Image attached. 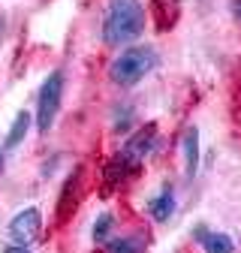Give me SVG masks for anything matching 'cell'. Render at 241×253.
<instances>
[{"instance_id": "10", "label": "cell", "mask_w": 241, "mask_h": 253, "mask_svg": "<svg viewBox=\"0 0 241 253\" xmlns=\"http://www.w3.org/2000/svg\"><path fill=\"white\" fill-rule=\"evenodd\" d=\"M196 172H199V130L187 126V133H184V175L193 181Z\"/></svg>"}, {"instance_id": "6", "label": "cell", "mask_w": 241, "mask_h": 253, "mask_svg": "<svg viewBox=\"0 0 241 253\" xmlns=\"http://www.w3.org/2000/svg\"><path fill=\"white\" fill-rule=\"evenodd\" d=\"M175 208H178V199H175V187L172 184H163L160 193L148 202V214L157 220V223H169L175 217Z\"/></svg>"}, {"instance_id": "4", "label": "cell", "mask_w": 241, "mask_h": 253, "mask_svg": "<svg viewBox=\"0 0 241 253\" xmlns=\"http://www.w3.org/2000/svg\"><path fill=\"white\" fill-rule=\"evenodd\" d=\"M40 229H42V214H40V208H34V205H30V208H21L18 214H12L9 226H6L12 244H27V247H30V241L40 235Z\"/></svg>"}, {"instance_id": "11", "label": "cell", "mask_w": 241, "mask_h": 253, "mask_svg": "<svg viewBox=\"0 0 241 253\" xmlns=\"http://www.w3.org/2000/svg\"><path fill=\"white\" fill-rule=\"evenodd\" d=\"M103 247L109 253H142L145 250V241H142V235H115Z\"/></svg>"}, {"instance_id": "8", "label": "cell", "mask_w": 241, "mask_h": 253, "mask_svg": "<svg viewBox=\"0 0 241 253\" xmlns=\"http://www.w3.org/2000/svg\"><path fill=\"white\" fill-rule=\"evenodd\" d=\"M30 126H34V115H30L27 109H21V112H15V118H12V124H9V133H6V139H3V151H12V148H18L24 139H27V133H30Z\"/></svg>"}, {"instance_id": "16", "label": "cell", "mask_w": 241, "mask_h": 253, "mask_svg": "<svg viewBox=\"0 0 241 253\" xmlns=\"http://www.w3.org/2000/svg\"><path fill=\"white\" fill-rule=\"evenodd\" d=\"M3 169H6V151L0 148V172H3Z\"/></svg>"}, {"instance_id": "3", "label": "cell", "mask_w": 241, "mask_h": 253, "mask_svg": "<svg viewBox=\"0 0 241 253\" xmlns=\"http://www.w3.org/2000/svg\"><path fill=\"white\" fill-rule=\"evenodd\" d=\"M64 87H67V76L64 70H51L40 90H37V115H34V126L37 133H48L54 121H57V112H60V103H64Z\"/></svg>"}, {"instance_id": "13", "label": "cell", "mask_w": 241, "mask_h": 253, "mask_svg": "<svg viewBox=\"0 0 241 253\" xmlns=\"http://www.w3.org/2000/svg\"><path fill=\"white\" fill-rule=\"evenodd\" d=\"M130 121H133V109H130V106H124V112L118 109V112H115V130H118V133H127V130H130Z\"/></svg>"}, {"instance_id": "7", "label": "cell", "mask_w": 241, "mask_h": 253, "mask_svg": "<svg viewBox=\"0 0 241 253\" xmlns=\"http://www.w3.org/2000/svg\"><path fill=\"white\" fill-rule=\"evenodd\" d=\"M193 238L202 244V250H205V253H235V241H232L226 232L196 226V229H193Z\"/></svg>"}, {"instance_id": "15", "label": "cell", "mask_w": 241, "mask_h": 253, "mask_svg": "<svg viewBox=\"0 0 241 253\" xmlns=\"http://www.w3.org/2000/svg\"><path fill=\"white\" fill-rule=\"evenodd\" d=\"M232 15L241 21V0H232Z\"/></svg>"}, {"instance_id": "14", "label": "cell", "mask_w": 241, "mask_h": 253, "mask_svg": "<svg viewBox=\"0 0 241 253\" xmlns=\"http://www.w3.org/2000/svg\"><path fill=\"white\" fill-rule=\"evenodd\" d=\"M3 253H34V250H30L27 244H6Z\"/></svg>"}, {"instance_id": "9", "label": "cell", "mask_w": 241, "mask_h": 253, "mask_svg": "<svg viewBox=\"0 0 241 253\" xmlns=\"http://www.w3.org/2000/svg\"><path fill=\"white\" fill-rule=\"evenodd\" d=\"M79 193H81V169H76L70 175V181L64 184V193H60V205H57V217L64 220L70 211H76L79 205Z\"/></svg>"}, {"instance_id": "2", "label": "cell", "mask_w": 241, "mask_h": 253, "mask_svg": "<svg viewBox=\"0 0 241 253\" xmlns=\"http://www.w3.org/2000/svg\"><path fill=\"white\" fill-rule=\"evenodd\" d=\"M157 51L151 48V45H127V48H120L112 63H109V82L118 84V87H133L139 84L145 76H151L157 70Z\"/></svg>"}, {"instance_id": "1", "label": "cell", "mask_w": 241, "mask_h": 253, "mask_svg": "<svg viewBox=\"0 0 241 253\" xmlns=\"http://www.w3.org/2000/svg\"><path fill=\"white\" fill-rule=\"evenodd\" d=\"M145 3L142 0H109L106 3V15H103V42L112 48H127L133 45L142 34H145Z\"/></svg>"}, {"instance_id": "12", "label": "cell", "mask_w": 241, "mask_h": 253, "mask_svg": "<svg viewBox=\"0 0 241 253\" xmlns=\"http://www.w3.org/2000/svg\"><path fill=\"white\" fill-rule=\"evenodd\" d=\"M112 229H115V217L109 211H103L97 220H94V229H90V238H94V244H106L112 238Z\"/></svg>"}, {"instance_id": "5", "label": "cell", "mask_w": 241, "mask_h": 253, "mask_svg": "<svg viewBox=\"0 0 241 253\" xmlns=\"http://www.w3.org/2000/svg\"><path fill=\"white\" fill-rule=\"evenodd\" d=\"M157 139H160V136H157V126H154V124H148V126H142V130H136V133L124 142V148H120L118 154H124L133 166H139V163L145 160V157L154 154Z\"/></svg>"}]
</instances>
